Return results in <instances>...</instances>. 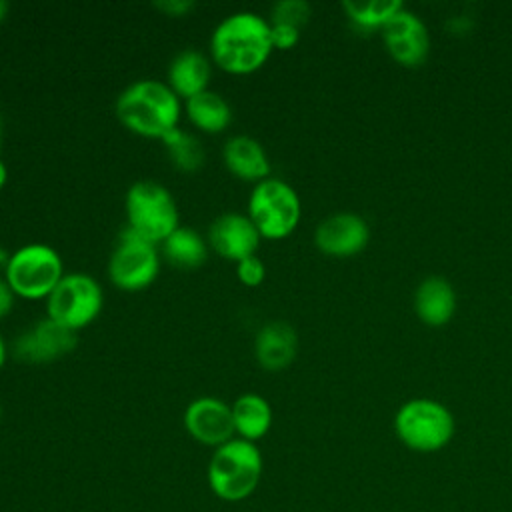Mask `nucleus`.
I'll list each match as a JSON object with an SVG mask.
<instances>
[{
	"label": "nucleus",
	"mask_w": 512,
	"mask_h": 512,
	"mask_svg": "<svg viewBox=\"0 0 512 512\" xmlns=\"http://www.w3.org/2000/svg\"><path fill=\"white\" fill-rule=\"evenodd\" d=\"M274 50L270 22L250 10L234 12L220 20L210 36L212 60L226 72L250 74Z\"/></svg>",
	"instance_id": "1"
},
{
	"label": "nucleus",
	"mask_w": 512,
	"mask_h": 512,
	"mask_svg": "<svg viewBox=\"0 0 512 512\" xmlns=\"http://www.w3.org/2000/svg\"><path fill=\"white\" fill-rule=\"evenodd\" d=\"M180 98L162 80L142 78L128 84L116 98L114 112L118 120L134 134L146 138H164L178 128Z\"/></svg>",
	"instance_id": "2"
},
{
	"label": "nucleus",
	"mask_w": 512,
	"mask_h": 512,
	"mask_svg": "<svg viewBox=\"0 0 512 512\" xmlns=\"http://www.w3.org/2000/svg\"><path fill=\"white\" fill-rule=\"evenodd\" d=\"M264 470L262 454L254 442L234 436L214 448L208 462V486L226 502H240L254 494Z\"/></svg>",
	"instance_id": "3"
},
{
	"label": "nucleus",
	"mask_w": 512,
	"mask_h": 512,
	"mask_svg": "<svg viewBox=\"0 0 512 512\" xmlns=\"http://www.w3.org/2000/svg\"><path fill=\"white\" fill-rule=\"evenodd\" d=\"M128 228L152 244H160L178 226V206L170 190L152 180H138L126 192Z\"/></svg>",
	"instance_id": "4"
},
{
	"label": "nucleus",
	"mask_w": 512,
	"mask_h": 512,
	"mask_svg": "<svg viewBox=\"0 0 512 512\" xmlns=\"http://www.w3.org/2000/svg\"><path fill=\"white\" fill-rule=\"evenodd\" d=\"M394 432L410 450L436 452L452 440L454 416L438 400L414 398L398 408Z\"/></svg>",
	"instance_id": "5"
},
{
	"label": "nucleus",
	"mask_w": 512,
	"mask_h": 512,
	"mask_svg": "<svg viewBox=\"0 0 512 512\" xmlns=\"http://www.w3.org/2000/svg\"><path fill=\"white\" fill-rule=\"evenodd\" d=\"M246 214L262 238L278 240L298 226L302 206L296 190L288 182L268 176L254 184Z\"/></svg>",
	"instance_id": "6"
},
{
	"label": "nucleus",
	"mask_w": 512,
	"mask_h": 512,
	"mask_svg": "<svg viewBox=\"0 0 512 512\" xmlns=\"http://www.w3.org/2000/svg\"><path fill=\"white\" fill-rule=\"evenodd\" d=\"M62 276L64 264L58 250L40 242L26 244L12 252L4 268V278L14 294L28 300L48 298Z\"/></svg>",
	"instance_id": "7"
},
{
	"label": "nucleus",
	"mask_w": 512,
	"mask_h": 512,
	"mask_svg": "<svg viewBox=\"0 0 512 512\" xmlns=\"http://www.w3.org/2000/svg\"><path fill=\"white\" fill-rule=\"evenodd\" d=\"M102 286L86 272H68L46 298V316L64 328L80 330L102 310Z\"/></svg>",
	"instance_id": "8"
},
{
	"label": "nucleus",
	"mask_w": 512,
	"mask_h": 512,
	"mask_svg": "<svg viewBox=\"0 0 512 512\" xmlns=\"http://www.w3.org/2000/svg\"><path fill=\"white\" fill-rule=\"evenodd\" d=\"M158 272V246L126 226L108 260L110 282L120 290L138 292L148 288L156 280Z\"/></svg>",
	"instance_id": "9"
},
{
	"label": "nucleus",
	"mask_w": 512,
	"mask_h": 512,
	"mask_svg": "<svg viewBox=\"0 0 512 512\" xmlns=\"http://www.w3.org/2000/svg\"><path fill=\"white\" fill-rule=\"evenodd\" d=\"M184 428L196 442L218 448L236 434L232 406L214 396L194 398L184 410Z\"/></svg>",
	"instance_id": "10"
},
{
	"label": "nucleus",
	"mask_w": 512,
	"mask_h": 512,
	"mask_svg": "<svg viewBox=\"0 0 512 512\" xmlns=\"http://www.w3.org/2000/svg\"><path fill=\"white\" fill-rule=\"evenodd\" d=\"M74 348H76V332L60 326L58 322L46 316L44 320H38L14 340L12 352L18 360H24L30 364H44V362L62 358Z\"/></svg>",
	"instance_id": "11"
},
{
	"label": "nucleus",
	"mask_w": 512,
	"mask_h": 512,
	"mask_svg": "<svg viewBox=\"0 0 512 512\" xmlns=\"http://www.w3.org/2000/svg\"><path fill=\"white\" fill-rule=\"evenodd\" d=\"M260 232L248 214L226 212L212 220L208 228L210 246L226 260L240 262L254 256L260 244Z\"/></svg>",
	"instance_id": "12"
},
{
	"label": "nucleus",
	"mask_w": 512,
	"mask_h": 512,
	"mask_svg": "<svg viewBox=\"0 0 512 512\" xmlns=\"http://www.w3.org/2000/svg\"><path fill=\"white\" fill-rule=\"evenodd\" d=\"M384 40L390 54L404 66H418L430 50V36L424 22L400 8L384 26Z\"/></svg>",
	"instance_id": "13"
},
{
	"label": "nucleus",
	"mask_w": 512,
	"mask_h": 512,
	"mask_svg": "<svg viewBox=\"0 0 512 512\" xmlns=\"http://www.w3.org/2000/svg\"><path fill=\"white\" fill-rule=\"evenodd\" d=\"M370 238L366 220L352 212H338L324 218L314 232L316 246L330 256H352L360 252Z\"/></svg>",
	"instance_id": "14"
},
{
	"label": "nucleus",
	"mask_w": 512,
	"mask_h": 512,
	"mask_svg": "<svg viewBox=\"0 0 512 512\" xmlns=\"http://www.w3.org/2000/svg\"><path fill=\"white\" fill-rule=\"evenodd\" d=\"M226 168L240 180L258 184L270 176V160L264 146L246 134H238L226 140L222 148Z\"/></svg>",
	"instance_id": "15"
},
{
	"label": "nucleus",
	"mask_w": 512,
	"mask_h": 512,
	"mask_svg": "<svg viewBox=\"0 0 512 512\" xmlns=\"http://www.w3.org/2000/svg\"><path fill=\"white\" fill-rule=\"evenodd\" d=\"M212 66L206 54L194 48H186L178 52L168 64V80L166 84L176 92L178 98H192L204 90H208Z\"/></svg>",
	"instance_id": "16"
},
{
	"label": "nucleus",
	"mask_w": 512,
	"mask_h": 512,
	"mask_svg": "<svg viewBox=\"0 0 512 512\" xmlns=\"http://www.w3.org/2000/svg\"><path fill=\"white\" fill-rule=\"evenodd\" d=\"M296 350H298L296 330L282 320L268 322L256 334L254 352L260 366H264L266 370L286 368L294 360Z\"/></svg>",
	"instance_id": "17"
},
{
	"label": "nucleus",
	"mask_w": 512,
	"mask_h": 512,
	"mask_svg": "<svg viewBox=\"0 0 512 512\" xmlns=\"http://www.w3.org/2000/svg\"><path fill=\"white\" fill-rule=\"evenodd\" d=\"M414 308L422 322L430 326H442L446 324L456 308V296L452 290V284L440 276H428L420 282L416 296H414Z\"/></svg>",
	"instance_id": "18"
},
{
	"label": "nucleus",
	"mask_w": 512,
	"mask_h": 512,
	"mask_svg": "<svg viewBox=\"0 0 512 512\" xmlns=\"http://www.w3.org/2000/svg\"><path fill=\"white\" fill-rule=\"evenodd\" d=\"M232 420L238 438L256 442L264 438L272 426V408L264 396L246 392L234 400Z\"/></svg>",
	"instance_id": "19"
},
{
	"label": "nucleus",
	"mask_w": 512,
	"mask_h": 512,
	"mask_svg": "<svg viewBox=\"0 0 512 512\" xmlns=\"http://www.w3.org/2000/svg\"><path fill=\"white\" fill-rule=\"evenodd\" d=\"M188 120L202 132H222L232 122L230 104L214 90H204L186 100Z\"/></svg>",
	"instance_id": "20"
},
{
	"label": "nucleus",
	"mask_w": 512,
	"mask_h": 512,
	"mask_svg": "<svg viewBox=\"0 0 512 512\" xmlns=\"http://www.w3.org/2000/svg\"><path fill=\"white\" fill-rule=\"evenodd\" d=\"M166 260L178 268H196L208 258L206 240L188 226H178L168 238L160 242Z\"/></svg>",
	"instance_id": "21"
},
{
	"label": "nucleus",
	"mask_w": 512,
	"mask_h": 512,
	"mask_svg": "<svg viewBox=\"0 0 512 512\" xmlns=\"http://www.w3.org/2000/svg\"><path fill=\"white\" fill-rule=\"evenodd\" d=\"M162 144L168 152L170 162L184 172H192V170L200 168L204 162V148H202L200 140L196 136H192L190 132H184L182 128L170 130L162 138Z\"/></svg>",
	"instance_id": "22"
},
{
	"label": "nucleus",
	"mask_w": 512,
	"mask_h": 512,
	"mask_svg": "<svg viewBox=\"0 0 512 512\" xmlns=\"http://www.w3.org/2000/svg\"><path fill=\"white\" fill-rule=\"evenodd\" d=\"M342 8L346 10L348 18L362 26V28H372V26H384L400 8V0H344Z\"/></svg>",
	"instance_id": "23"
},
{
	"label": "nucleus",
	"mask_w": 512,
	"mask_h": 512,
	"mask_svg": "<svg viewBox=\"0 0 512 512\" xmlns=\"http://www.w3.org/2000/svg\"><path fill=\"white\" fill-rule=\"evenodd\" d=\"M310 16V4L304 0H282L272 6V22L292 24L300 28Z\"/></svg>",
	"instance_id": "24"
},
{
	"label": "nucleus",
	"mask_w": 512,
	"mask_h": 512,
	"mask_svg": "<svg viewBox=\"0 0 512 512\" xmlns=\"http://www.w3.org/2000/svg\"><path fill=\"white\" fill-rule=\"evenodd\" d=\"M236 274L240 278L242 284L246 286H258L262 284L264 276H266V266L264 262L254 254V256H248L240 262H236Z\"/></svg>",
	"instance_id": "25"
},
{
	"label": "nucleus",
	"mask_w": 512,
	"mask_h": 512,
	"mask_svg": "<svg viewBox=\"0 0 512 512\" xmlns=\"http://www.w3.org/2000/svg\"><path fill=\"white\" fill-rule=\"evenodd\" d=\"M270 38H272V46L280 48V50H288L292 48L298 38H300V28L292 26V24H282V22H270Z\"/></svg>",
	"instance_id": "26"
},
{
	"label": "nucleus",
	"mask_w": 512,
	"mask_h": 512,
	"mask_svg": "<svg viewBox=\"0 0 512 512\" xmlns=\"http://www.w3.org/2000/svg\"><path fill=\"white\" fill-rule=\"evenodd\" d=\"M154 6L168 16H186L196 4L192 0H158Z\"/></svg>",
	"instance_id": "27"
},
{
	"label": "nucleus",
	"mask_w": 512,
	"mask_h": 512,
	"mask_svg": "<svg viewBox=\"0 0 512 512\" xmlns=\"http://www.w3.org/2000/svg\"><path fill=\"white\" fill-rule=\"evenodd\" d=\"M14 296L16 294L10 288V284L6 282V278H0V320L10 314V310L14 306Z\"/></svg>",
	"instance_id": "28"
},
{
	"label": "nucleus",
	"mask_w": 512,
	"mask_h": 512,
	"mask_svg": "<svg viewBox=\"0 0 512 512\" xmlns=\"http://www.w3.org/2000/svg\"><path fill=\"white\" fill-rule=\"evenodd\" d=\"M6 180H8V168H6V164L0 160V188L6 184Z\"/></svg>",
	"instance_id": "29"
},
{
	"label": "nucleus",
	"mask_w": 512,
	"mask_h": 512,
	"mask_svg": "<svg viewBox=\"0 0 512 512\" xmlns=\"http://www.w3.org/2000/svg\"><path fill=\"white\" fill-rule=\"evenodd\" d=\"M8 260H10V254L0 246V268H6Z\"/></svg>",
	"instance_id": "30"
},
{
	"label": "nucleus",
	"mask_w": 512,
	"mask_h": 512,
	"mask_svg": "<svg viewBox=\"0 0 512 512\" xmlns=\"http://www.w3.org/2000/svg\"><path fill=\"white\" fill-rule=\"evenodd\" d=\"M4 360H6V344H4V340L0 336V368L4 366Z\"/></svg>",
	"instance_id": "31"
},
{
	"label": "nucleus",
	"mask_w": 512,
	"mask_h": 512,
	"mask_svg": "<svg viewBox=\"0 0 512 512\" xmlns=\"http://www.w3.org/2000/svg\"><path fill=\"white\" fill-rule=\"evenodd\" d=\"M6 14H8V2L0 0V22L6 18Z\"/></svg>",
	"instance_id": "32"
},
{
	"label": "nucleus",
	"mask_w": 512,
	"mask_h": 512,
	"mask_svg": "<svg viewBox=\"0 0 512 512\" xmlns=\"http://www.w3.org/2000/svg\"><path fill=\"white\" fill-rule=\"evenodd\" d=\"M0 132H2V120H0Z\"/></svg>",
	"instance_id": "33"
},
{
	"label": "nucleus",
	"mask_w": 512,
	"mask_h": 512,
	"mask_svg": "<svg viewBox=\"0 0 512 512\" xmlns=\"http://www.w3.org/2000/svg\"><path fill=\"white\" fill-rule=\"evenodd\" d=\"M0 418H2V408H0Z\"/></svg>",
	"instance_id": "34"
}]
</instances>
